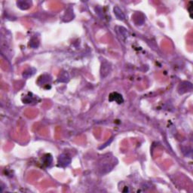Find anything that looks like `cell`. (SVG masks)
Instances as JSON below:
<instances>
[{
	"label": "cell",
	"instance_id": "1",
	"mask_svg": "<svg viewBox=\"0 0 193 193\" xmlns=\"http://www.w3.org/2000/svg\"><path fill=\"white\" fill-rule=\"evenodd\" d=\"M114 100L117 102V103H118V104L122 103L123 101H124L122 96L119 95V94L116 93V92H113V93H112L109 95V101H114Z\"/></svg>",
	"mask_w": 193,
	"mask_h": 193
}]
</instances>
